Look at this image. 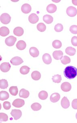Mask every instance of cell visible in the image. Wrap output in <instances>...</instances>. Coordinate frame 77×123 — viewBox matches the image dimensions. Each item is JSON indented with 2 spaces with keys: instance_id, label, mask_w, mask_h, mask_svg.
I'll use <instances>...</instances> for the list:
<instances>
[{
  "instance_id": "6da1fadb",
  "label": "cell",
  "mask_w": 77,
  "mask_h": 123,
  "mask_svg": "<svg viewBox=\"0 0 77 123\" xmlns=\"http://www.w3.org/2000/svg\"><path fill=\"white\" fill-rule=\"evenodd\" d=\"M64 75L68 79H74L77 75V69L73 66H68L64 69Z\"/></svg>"
},
{
  "instance_id": "7a4b0ae2",
  "label": "cell",
  "mask_w": 77,
  "mask_h": 123,
  "mask_svg": "<svg viewBox=\"0 0 77 123\" xmlns=\"http://www.w3.org/2000/svg\"><path fill=\"white\" fill-rule=\"evenodd\" d=\"M11 17L9 14L3 13L0 16V20L3 24L7 25L10 22Z\"/></svg>"
},
{
  "instance_id": "3957f363",
  "label": "cell",
  "mask_w": 77,
  "mask_h": 123,
  "mask_svg": "<svg viewBox=\"0 0 77 123\" xmlns=\"http://www.w3.org/2000/svg\"><path fill=\"white\" fill-rule=\"evenodd\" d=\"M17 40V38L13 36H10L7 37L5 40V43L7 46H12L14 45L15 42Z\"/></svg>"
},
{
  "instance_id": "277c9868",
  "label": "cell",
  "mask_w": 77,
  "mask_h": 123,
  "mask_svg": "<svg viewBox=\"0 0 77 123\" xmlns=\"http://www.w3.org/2000/svg\"><path fill=\"white\" fill-rule=\"evenodd\" d=\"M66 12L67 14L70 17H74L77 15V10L75 7L70 6L67 9Z\"/></svg>"
},
{
  "instance_id": "5b68a950",
  "label": "cell",
  "mask_w": 77,
  "mask_h": 123,
  "mask_svg": "<svg viewBox=\"0 0 77 123\" xmlns=\"http://www.w3.org/2000/svg\"><path fill=\"white\" fill-rule=\"evenodd\" d=\"M11 115L13 117L15 120H17L21 117L22 115V113L20 110L13 109L12 110Z\"/></svg>"
},
{
  "instance_id": "8992f818",
  "label": "cell",
  "mask_w": 77,
  "mask_h": 123,
  "mask_svg": "<svg viewBox=\"0 0 77 123\" xmlns=\"http://www.w3.org/2000/svg\"><path fill=\"white\" fill-rule=\"evenodd\" d=\"M23 60L19 56H15L10 61V63L13 66H18L23 63Z\"/></svg>"
},
{
  "instance_id": "52a82bcc",
  "label": "cell",
  "mask_w": 77,
  "mask_h": 123,
  "mask_svg": "<svg viewBox=\"0 0 77 123\" xmlns=\"http://www.w3.org/2000/svg\"><path fill=\"white\" fill-rule=\"evenodd\" d=\"M25 104V102L23 99H17L13 101L12 105L13 106L16 108H21Z\"/></svg>"
},
{
  "instance_id": "ba28073f",
  "label": "cell",
  "mask_w": 77,
  "mask_h": 123,
  "mask_svg": "<svg viewBox=\"0 0 77 123\" xmlns=\"http://www.w3.org/2000/svg\"><path fill=\"white\" fill-rule=\"evenodd\" d=\"M11 68L10 64L9 63L7 62H4L1 64L0 66V69L2 72H8L9 71Z\"/></svg>"
},
{
  "instance_id": "9c48e42d",
  "label": "cell",
  "mask_w": 77,
  "mask_h": 123,
  "mask_svg": "<svg viewBox=\"0 0 77 123\" xmlns=\"http://www.w3.org/2000/svg\"><path fill=\"white\" fill-rule=\"evenodd\" d=\"M39 20V17L35 13H32L29 16V20L32 24H36Z\"/></svg>"
},
{
  "instance_id": "30bf717a",
  "label": "cell",
  "mask_w": 77,
  "mask_h": 123,
  "mask_svg": "<svg viewBox=\"0 0 77 123\" xmlns=\"http://www.w3.org/2000/svg\"><path fill=\"white\" fill-rule=\"evenodd\" d=\"M61 89L64 92H68L71 89V85L68 82H64L61 85Z\"/></svg>"
},
{
  "instance_id": "8fae6325",
  "label": "cell",
  "mask_w": 77,
  "mask_h": 123,
  "mask_svg": "<svg viewBox=\"0 0 77 123\" xmlns=\"http://www.w3.org/2000/svg\"><path fill=\"white\" fill-rule=\"evenodd\" d=\"M31 7L29 4H24L21 7V10L23 13L27 14L30 13L31 11Z\"/></svg>"
},
{
  "instance_id": "7c38bea8",
  "label": "cell",
  "mask_w": 77,
  "mask_h": 123,
  "mask_svg": "<svg viewBox=\"0 0 77 123\" xmlns=\"http://www.w3.org/2000/svg\"><path fill=\"white\" fill-rule=\"evenodd\" d=\"M61 105L62 107L64 109H67L69 107L70 102L67 97H64L63 98L61 101Z\"/></svg>"
},
{
  "instance_id": "4fadbf2b",
  "label": "cell",
  "mask_w": 77,
  "mask_h": 123,
  "mask_svg": "<svg viewBox=\"0 0 77 123\" xmlns=\"http://www.w3.org/2000/svg\"><path fill=\"white\" fill-rule=\"evenodd\" d=\"M42 59L43 62L45 64H47V65L50 64L52 61L51 56L48 53L44 54L42 57Z\"/></svg>"
},
{
  "instance_id": "5bb4252c",
  "label": "cell",
  "mask_w": 77,
  "mask_h": 123,
  "mask_svg": "<svg viewBox=\"0 0 77 123\" xmlns=\"http://www.w3.org/2000/svg\"><path fill=\"white\" fill-rule=\"evenodd\" d=\"M63 53L61 50H56L53 53V56L56 60L61 59L63 57Z\"/></svg>"
},
{
  "instance_id": "9a60e30c",
  "label": "cell",
  "mask_w": 77,
  "mask_h": 123,
  "mask_svg": "<svg viewBox=\"0 0 77 123\" xmlns=\"http://www.w3.org/2000/svg\"><path fill=\"white\" fill-rule=\"evenodd\" d=\"M60 98V95L59 93H54L51 95L50 97V100L52 102L55 103L59 101Z\"/></svg>"
},
{
  "instance_id": "2e32d148",
  "label": "cell",
  "mask_w": 77,
  "mask_h": 123,
  "mask_svg": "<svg viewBox=\"0 0 77 123\" xmlns=\"http://www.w3.org/2000/svg\"><path fill=\"white\" fill-rule=\"evenodd\" d=\"M9 33V30L8 28L6 26H3L0 28V35L2 37H5L8 36Z\"/></svg>"
},
{
  "instance_id": "e0dca14e",
  "label": "cell",
  "mask_w": 77,
  "mask_h": 123,
  "mask_svg": "<svg viewBox=\"0 0 77 123\" xmlns=\"http://www.w3.org/2000/svg\"><path fill=\"white\" fill-rule=\"evenodd\" d=\"M29 53L30 55L33 57H37L39 54V51L38 49L34 47L30 48L29 50Z\"/></svg>"
},
{
  "instance_id": "ac0fdd59",
  "label": "cell",
  "mask_w": 77,
  "mask_h": 123,
  "mask_svg": "<svg viewBox=\"0 0 77 123\" xmlns=\"http://www.w3.org/2000/svg\"><path fill=\"white\" fill-rule=\"evenodd\" d=\"M24 31L23 29L21 27H17L15 28L13 30V33L17 36H21L23 35Z\"/></svg>"
},
{
  "instance_id": "d6986e66",
  "label": "cell",
  "mask_w": 77,
  "mask_h": 123,
  "mask_svg": "<svg viewBox=\"0 0 77 123\" xmlns=\"http://www.w3.org/2000/svg\"><path fill=\"white\" fill-rule=\"evenodd\" d=\"M16 46L18 49L22 50L25 49V48H26V44L24 41L23 40H20L17 42Z\"/></svg>"
},
{
  "instance_id": "ffe728a7",
  "label": "cell",
  "mask_w": 77,
  "mask_h": 123,
  "mask_svg": "<svg viewBox=\"0 0 77 123\" xmlns=\"http://www.w3.org/2000/svg\"><path fill=\"white\" fill-rule=\"evenodd\" d=\"M46 10L49 13H54L57 10V7L54 4H50L47 6Z\"/></svg>"
},
{
  "instance_id": "44dd1931",
  "label": "cell",
  "mask_w": 77,
  "mask_h": 123,
  "mask_svg": "<svg viewBox=\"0 0 77 123\" xmlns=\"http://www.w3.org/2000/svg\"><path fill=\"white\" fill-rule=\"evenodd\" d=\"M30 94L29 92L24 89H22L20 91L19 96L20 98H27L29 97Z\"/></svg>"
},
{
  "instance_id": "7402d4cb",
  "label": "cell",
  "mask_w": 77,
  "mask_h": 123,
  "mask_svg": "<svg viewBox=\"0 0 77 123\" xmlns=\"http://www.w3.org/2000/svg\"><path fill=\"white\" fill-rule=\"evenodd\" d=\"M9 96V93L7 92L2 91L0 92V100L1 101H4L8 99Z\"/></svg>"
},
{
  "instance_id": "603a6c76",
  "label": "cell",
  "mask_w": 77,
  "mask_h": 123,
  "mask_svg": "<svg viewBox=\"0 0 77 123\" xmlns=\"http://www.w3.org/2000/svg\"><path fill=\"white\" fill-rule=\"evenodd\" d=\"M31 77L33 80H38L41 78V74L38 71H34L32 73Z\"/></svg>"
},
{
  "instance_id": "cb8c5ba5",
  "label": "cell",
  "mask_w": 77,
  "mask_h": 123,
  "mask_svg": "<svg viewBox=\"0 0 77 123\" xmlns=\"http://www.w3.org/2000/svg\"><path fill=\"white\" fill-rule=\"evenodd\" d=\"M65 52L66 54L70 56H73L76 54V49L72 47H68L65 49Z\"/></svg>"
},
{
  "instance_id": "d4e9b609",
  "label": "cell",
  "mask_w": 77,
  "mask_h": 123,
  "mask_svg": "<svg viewBox=\"0 0 77 123\" xmlns=\"http://www.w3.org/2000/svg\"><path fill=\"white\" fill-rule=\"evenodd\" d=\"M43 20L46 24H51L53 21V18L49 15H46L43 16Z\"/></svg>"
},
{
  "instance_id": "484cf974",
  "label": "cell",
  "mask_w": 77,
  "mask_h": 123,
  "mask_svg": "<svg viewBox=\"0 0 77 123\" xmlns=\"http://www.w3.org/2000/svg\"><path fill=\"white\" fill-rule=\"evenodd\" d=\"M30 68L27 66H23L20 69V72L22 74L26 75L29 73L30 72Z\"/></svg>"
},
{
  "instance_id": "4316f807",
  "label": "cell",
  "mask_w": 77,
  "mask_h": 123,
  "mask_svg": "<svg viewBox=\"0 0 77 123\" xmlns=\"http://www.w3.org/2000/svg\"><path fill=\"white\" fill-rule=\"evenodd\" d=\"M9 92L12 95L16 96L18 94V90L17 86H12L9 88Z\"/></svg>"
},
{
  "instance_id": "83f0119b",
  "label": "cell",
  "mask_w": 77,
  "mask_h": 123,
  "mask_svg": "<svg viewBox=\"0 0 77 123\" xmlns=\"http://www.w3.org/2000/svg\"><path fill=\"white\" fill-rule=\"evenodd\" d=\"M8 83L7 80L1 79L0 80V88L1 89H5L8 87Z\"/></svg>"
},
{
  "instance_id": "f1b7e54d",
  "label": "cell",
  "mask_w": 77,
  "mask_h": 123,
  "mask_svg": "<svg viewBox=\"0 0 77 123\" xmlns=\"http://www.w3.org/2000/svg\"><path fill=\"white\" fill-rule=\"evenodd\" d=\"M39 97L41 100L46 99L48 97V93L45 91H42L39 93Z\"/></svg>"
},
{
  "instance_id": "f546056e",
  "label": "cell",
  "mask_w": 77,
  "mask_h": 123,
  "mask_svg": "<svg viewBox=\"0 0 77 123\" xmlns=\"http://www.w3.org/2000/svg\"><path fill=\"white\" fill-rule=\"evenodd\" d=\"M62 45L61 42L59 40H55L52 42V46L54 49H60Z\"/></svg>"
},
{
  "instance_id": "4dcf8cb0",
  "label": "cell",
  "mask_w": 77,
  "mask_h": 123,
  "mask_svg": "<svg viewBox=\"0 0 77 123\" xmlns=\"http://www.w3.org/2000/svg\"><path fill=\"white\" fill-rule=\"evenodd\" d=\"M31 108L34 111H38L41 109V106L40 104L36 102L31 105Z\"/></svg>"
},
{
  "instance_id": "1f68e13d",
  "label": "cell",
  "mask_w": 77,
  "mask_h": 123,
  "mask_svg": "<svg viewBox=\"0 0 77 123\" xmlns=\"http://www.w3.org/2000/svg\"><path fill=\"white\" fill-rule=\"evenodd\" d=\"M46 25H45L44 24H43V23H39V24H38L37 25V29H38V30L39 31L41 32H43L46 31Z\"/></svg>"
},
{
  "instance_id": "d6a6232c",
  "label": "cell",
  "mask_w": 77,
  "mask_h": 123,
  "mask_svg": "<svg viewBox=\"0 0 77 123\" xmlns=\"http://www.w3.org/2000/svg\"><path fill=\"white\" fill-rule=\"evenodd\" d=\"M52 80L53 82L54 83H60L62 80L61 75L59 74L55 75L52 77Z\"/></svg>"
},
{
  "instance_id": "836d02e7",
  "label": "cell",
  "mask_w": 77,
  "mask_h": 123,
  "mask_svg": "<svg viewBox=\"0 0 77 123\" xmlns=\"http://www.w3.org/2000/svg\"><path fill=\"white\" fill-rule=\"evenodd\" d=\"M60 60H61V63L64 65L69 64L71 62L70 58L67 56H63V57Z\"/></svg>"
},
{
  "instance_id": "e575fe53",
  "label": "cell",
  "mask_w": 77,
  "mask_h": 123,
  "mask_svg": "<svg viewBox=\"0 0 77 123\" xmlns=\"http://www.w3.org/2000/svg\"><path fill=\"white\" fill-rule=\"evenodd\" d=\"M8 120V117L5 113H0V122H6Z\"/></svg>"
},
{
  "instance_id": "d590c367",
  "label": "cell",
  "mask_w": 77,
  "mask_h": 123,
  "mask_svg": "<svg viewBox=\"0 0 77 123\" xmlns=\"http://www.w3.org/2000/svg\"><path fill=\"white\" fill-rule=\"evenodd\" d=\"M63 29V26L61 24H58L55 25L54 27V30L57 32H60Z\"/></svg>"
},
{
  "instance_id": "8d00e7d4",
  "label": "cell",
  "mask_w": 77,
  "mask_h": 123,
  "mask_svg": "<svg viewBox=\"0 0 77 123\" xmlns=\"http://www.w3.org/2000/svg\"><path fill=\"white\" fill-rule=\"evenodd\" d=\"M70 31L74 34H77V26L76 25H72L69 29Z\"/></svg>"
},
{
  "instance_id": "74e56055",
  "label": "cell",
  "mask_w": 77,
  "mask_h": 123,
  "mask_svg": "<svg viewBox=\"0 0 77 123\" xmlns=\"http://www.w3.org/2000/svg\"><path fill=\"white\" fill-rule=\"evenodd\" d=\"M3 106L5 110H9L11 107L10 102H9L8 101L5 102L3 104Z\"/></svg>"
},
{
  "instance_id": "f35d334b",
  "label": "cell",
  "mask_w": 77,
  "mask_h": 123,
  "mask_svg": "<svg viewBox=\"0 0 77 123\" xmlns=\"http://www.w3.org/2000/svg\"><path fill=\"white\" fill-rule=\"evenodd\" d=\"M72 44L74 46H77V37L74 36L72 37L71 40Z\"/></svg>"
},
{
  "instance_id": "ab89813d",
  "label": "cell",
  "mask_w": 77,
  "mask_h": 123,
  "mask_svg": "<svg viewBox=\"0 0 77 123\" xmlns=\"http://www.w3.org/2000/svg\"><path fill=\"white\" fill-rule=\"evenodd\" d=\"M72 107L74 109H77V99H73L72 101Z\"/></svg>"
},
{
  "instance_id": "60d3db41",
  "label": "cell",
  "mask_w": 77,
  "mask_h": 123,
  "mask_svg": "<svg viewBox=\"0 0 77 123\" xmlns=\"http://www.w3.org/2000/svg\"><path fill=\"white\" fill-rule=\"evenodd\" d=\"M72 2L73 5L77 6V0H72Z\"/></svg>"
},
{
  "instance_id": "b9f144b4",
  "label": "cell",
  "mask_w": 77,
  "mask_h": 123,
  "mask_svg": "<svg viewBox=\"0 0 77 123\" xmlns=\"http://www.w3.org/2000/svg\"><path fill=\"white\" fill-rule=\"evenodd\" d=\"M76 119H77V113H76Z\"/></svg>"
}]
</instances>
